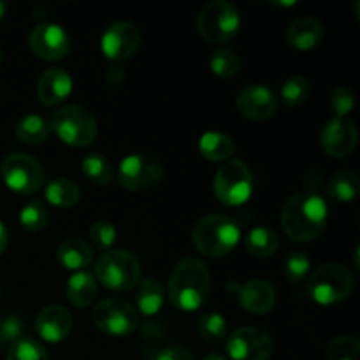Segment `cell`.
Wrapping results in <instances>:
<instances>
[{
    "mask_svg": "<svg viewBox=\"0 0 360 360\" xmlns=\"http://www.w3.org/2000/svg\"><path fill=\"white\" fill-rule=\"evenodd\" d=\"M56 257H58V262L62 264L65 269L77 271V273L86 269L91 264V260H94V253H91L90 246H88L83 239L77 238L65 239V241L58 246Z\"/></svg>",
    "mask_w": 360,
    "mask_h": 360,
    "instance_id": "603a6c76",
    "label": "cell"
},
{
    "mask_svg": "<svg viewBox=\"0 0 360 360\" xmlns=\"http://www.w3.org/2000/svg\"><path fill=\"white\" fill-rule=\"evenodd\" d=\"M81 199V188L69 178H55L46 186V200L55 207H74Z\"/></svg>",
    "mask_w": 360,
    "mask_h": 360,
    "instance_id": "d4e9b609",
    "label": "cell"
},
{
    "mask_svg": "<svg viewBox=\"0 0 360 360\" xmlns=\"http://www.w3.org/2000/svg\"><path fill=\"white\" fill-rule=\"evenodd\" d=\"M241 16L232 4L214 0L206 4L197 16V30L211 44H225L239 34Z\"/></svg>",
    "mask_w": 360,
    "mask_h": 360,
    "instance_id": "52a82bcc",
    "label": "cell"
},
{
    "mask_svg": "<svg viewBox=\"0 0 360 360\" xmlns=\"http://www.w3.org/2000/svg\"><path fill=\"white\" fill-rule=\"evenodd\" d=\"M7 245H9V234H7V229L6 225L0 221V255H2L4 252H6Z\"/></svg>",
    "mask_w": 360,
    "mask_h": 360,
    "instance_id": "b9f144b4",
    "label": "cell"
},
{
    "mask_svg": "<svg viewBox=\"0 0 360 360\" xmlns=\"http://www.w3.org/2000/svg\"><path fill=\"white\" fill-rule=\"evenodd\" d=\"M239 304L252 315H266L276 304V290L266 280H250L238 288Z\"/></svg>",
    "mask_w": 360,
    "mask_h": 360,
    "instance_id": "d6986e66",
    "label": "cell"
},
{
    "mask_svg": "<svg viewBox=\"0 0 360 360\" xmlns=\"http://www.w3.org/2000/svg\"><path fill=\"white\" fill-rule=\"evenodd\" d=\"M25 322L16 313L0 315V348H11L23 338Z\"/></svg>",
    "mask_w": 360,
    "mask_h": 360,
    "instance_id": "836d02e7",
    "label": "cell"
},
{
    "mask_svg": "<svg viewBox=\"0 0 360 360\" xmlns=\"http://www.w3.org/2000/svg\"><path fill=\"white\" fill-rule=\"evenodd\" d=\"M211 295V274L202 260L181 259L169 278V299L181 311H197Z\"/></svg>",
    "mask_w": 360,
    "mask_h": 360,
    "instance_id": "7a4b0ae2",
    "label": "cell"
},
{
    "mask_svg": "<svg viewBox=\"0 0 360 360\" xmlns=\"http://www.w3.org/2000/svg\"><path fill=\"white\" fill-rule=\"evenodd\" d=\"M329 218L327 204L319 193L301 192L292 195L281 210V227L297 243H309L323 232Z\"/></svg>",
    "mask_w": 360,
    "mask_h": 360,
    "instance_id": "6da1fadb",
    "label": "cell"
},
{
    "mask_svg": "<svg viewBox=\"0 0 360 360\" xmlns=\"http://www.w3.org/2000/svg\"><path fill=\"white\" fill-rule=\"evenodd\" d=\"M352 290H354V276L347 267L336 262L323 264L313 271L306 287L309 297L322 306L340 304L350 297Z\"/></svg>",
    "mask_w": 360,
    "mask_h": 360,
    "instance_id": "8992f818",
    "label": "cell"
},
{
    "mask_svg": "<svg viewBox=\"0 0 360 360\" xmlns=\"http://www.w3.org/2000/svg\"><path fill=\"white\" fill-rule=\"evenodd\" d=\"M88 236H90V241L94 243L95 248L102 250V252H109L116 241V229L111 221L98 220L91 225Z\"/></svg>",
    "mask_w": 360,
    "mask_h": 360,
    "instance_id": "74e56055",
    "label": "cell"
},
{
    "mask_svg": "<svg viewBox=\"0 0 360 360\" xmlns=\"http://www.w3.org/2000/svg\"><path fill=\"white\" fill-rule=\"evenodd\" d=\"M72 91V77L62 67L44 70L37 81V97L46 108H56Z\"/></svg>",
    "mask_w": 360,
    "mask_h": 360,
    "instance_id": "ac0fdd59",
    "label": "cell"
},
{
    "mask_svg": "<svg viewBox=\"0 0 360 360\" xmlns=\"http://www.w3.org/2000/svg\"><path fill=\"white\" fill-rule=\"evenodd\" d=\"M239 239H241V231L236 220L220 213L200 218L192 232V241L197 252L211 259L229 255L238 246Z\"/></svg>",
    "mask_w": 360,
    "mask_h": 360,
    "instance_id": "3957f363",
    "label": "cell"
},
{
    "mask_svg": "<svg viewBox=\"0 0 360 360\" xmlns=\"http://www.w3.org/2000/svg\"><path fill=\"white\" fill-rule=\"evenodd\" d=\"M202 360H227V359L220 354H210V355H206Z\"/></svg>",
    "mask_w": 360,
    "mask_h": 360,
    "instance_id": "7bdbcfd3",
    "label": "cell"
},
{
    "mask_svg": "<svg viewBox=\"0 0 360 360\" xmlns=\"http://www.w3.org/2000/svg\"><path fill=\"white\" fill-rule=\"evenodd\" d=\"M105 83L112 88L122 86V84L125 83V69H123L122 65H118V63L109 67V69L105 70Z\"/></svg>",
    "mask_w": 360,
    "mask_h": 360,
    "instance_id": "60d3db41",
    "label": "cell"
},
{
    "mask_svg": "<svg viewBox=\"0 0 360 360\" xmlns=\"http://www.w3.org/2000/svg\"><path fill=\"white\" fill-rule=\"evenodd\" d=\"M309 271H311V260L304 252H292L285 259V276L290 283H302L308 278Z\"/></svg>",
    "mask_w": 360,
    "mask_h": 360,
    "instance_id": "8d00e7d4",
    "label": "cell"
},
{
    "mask_svg": "<svg viewBox=\"0 0 360 360\" xmlns=\"http://www.w3.org/2000/svg\"><path fill=\"white\" fill-rule=\"evenodd\" d=\"M91 320L101 333L112 338L129 336L139 327L137 309L129 301L120 297H109L97 302L91 311Z\"/></svg>",
    "mask_w": 360,
    "mask_h": 360,
    "instance_id": "ba28073f",
    "label": "cell"
},
{
    "mask_svg": "<svg viewBox=\"0 0 360 360\" xmlns=\"http://www.w3.org/2000/svg\"><path fill=\"white\" fill-rule=\"evenodd\" d=\"M214 195L225 206H241L252 197L253 176L241 160H229L214 176Z\"/></svg>",
    "mask_w": 360,
    "mask_h": 360,
    "instance_id": "9c48e42d",
    "label": "cell"
},
{
    "mask_svg": "<svg viewBox=\"0 0 360 360\" xmlns=\"http://www.w3.org/2000/svg\"><path fill=\"white\" fill-rule=\"evenodd\" d=\"M30 48L39 58L58 62L65 58L70 51L69 35L58 25L41 23L32 30Z\"/></svg>",
    "mask_w": 360,
    "mask_h": 360,
    "instance_id": "9a60e30c",
    "label": "cell"
},
{
    "mask_svg": "<svg viewBox=\"0 0 360 360\" xmlns=\"http://www.w3.org/2000/svg\"><path fill=\"white\" fill-rule=\"evenodd\" d=\"M4 16H6V4L0 2V20H2Z\"/></svg>",
    "mask_w": 360,
    "mask_h": 360,
    "instance_id": "ee69618b",
    "label": "cell"
},
{
    "mask_svg": "<svg viewBox=\"0 0 360 360\" xmlns=\"http://www.w3.org/2000/svg\"><path fill=\"white\" fill-rule=\"evenodd\" d=\"M81 169L88 181L97 186H109L112 183L111 164L101 153H90L81 160Z\"/></svg>",
    "mask_w": 360,
    "mask_h": 360,
    "instance_id": "f1b7e54d",
    "label": "cell"
},
{
    "mask_svg": "<svg viewBox=\"0 0 360 360\" xmlns=\"http://www.w3.org/2000/svg\"><path fill=\"white\" fill-rule=\"evenodd\" d=\"M322 148L329 157L347 158L354 153L357 148L359 130L354 120L350 118H334L326 123L322 130Z\"/></svg>",
    "mask_w": 360,
    "mask_h": 360,
    "instance_id": "5bb4252c",
    "label": "cell"
},
{
    "mask_svg": "<svg viewBox=\"0 0 360 360\" xmlns=\"http://www.w3.org/2000/svg\"><path fill=\"white\" fill-rule=\"evenodd\" d=\"M322 37L323 25L316 18H299L287 30V42L299 51L313 49Z\"/></svg>",
    "mask_w": 360,
    "mask_h": 360,
    "instance_id": "ffe728a7",
    "label": "cell"
},
{
    "mask_svg": "<svg viewBox=\"0 0 360 360\" xmlns=\"http://www.w3.org/2000/svg\"><path fill=\"white\" fill-rule=\"evenodd\" d=\"M0 63H2V51H0Z\"/></svg>",
    "mask_w": 360,
    "mask_h": 360,
    "instance_id": "f6af8a7d",
    "label": "cell"
},
{
    "mask_svg": "<svg viewBox=\"0 0 360 360\" xmlns=\"http://www.w3.org/2000/svg\"><path fill=\"white\" fill-rule=\"evenodd\" d=\"M245 246L248 253L253 257H266L274 255L280 248V238H278L276 231L271 227H255L246 234Z\"/></svg>",
    "mask_w": 360,
    "mask_h": 360,
    "instance_id": "484cf974",
    "label": "cell"
},
{
    "mask_svg": "<svg viewBox=\"0 0 360 360\" xmlns=\"http://www.w3.org/2000/svg\"><path fill=\"white\" fill-rule=\"evenodd\" d=\"M360 179L355 172L341 171L327 185V195L336 202H352L359 195Z\"/></svg>",
    "mask_w": 360,
    "mask_h": 360,
    "instance_id": "83f0119b",
    "label": "cell"
},
{
    "mask_svg": "<svg viewBox=\"0 0 360 360\" xmlns=\"http://www.w3.org/2000/svg\"><path fill=\"white\" fill-rule=\"evenodd\" d=\"M210 67L214 76L221 77V79H229V77H234L241 69V56L236 49L220 48L211 56Z\"/></svg>",
    "mask_w": 360,
    "mask_h": 360,
    "instance_id": "f546056e",
    "label": "cell"
},
{
    "mask_svg": "<svg viewBox=\"0 0 360 360\" xmlns=\"http://www.w3.org/2000/svg\"><path fill=\"white\" fill-rule=\"evenodd\" d=\"M309 83L302 76H292L281 86V101L287 108H297L308 98Z\"/></svg>",
    "mask_w": 360,
    "mask_h": 360,
    "instance_id": "e575fe53",
    "label": "cell"
},
{
    "mask_svg": "<svg viewBox=\"0 0 360 360\" xmlns=\"http://www.w3.org/2000/svg\"><path fill=\"white\" fill-rule=\"evenodd\" d=\"M53 132L72 148H88L97 139L98 127L95 116L86 108L77 104L56 109L49 123Z\"/></svg>",
    "mask_w": 360,
    "mask_h": 360,
    "instance_id": "277c9868",
    "label": "cell"
},
{
    "mask_svg": "<svg viewBox=\"0 0 360 360\" xmlns=\"http://www.w3.org/2000/svg\"><path fill=\"white\" fill-rule=\"evenodd\" d=\"M0 174L7 188L21 195H32L44 183V169L41 162L28 153H11L0 165Z\"/></svg>",
    "mask_w": 360,
    "mask_h": 360,
    "instance_id": "8fae6325",
    "label": "cell"
},
{
    "mask_svg": "<svg viewBox=\"0 0 360 360\" xmlns=\"http://www.w3.org/2000/svg\"><path fill=\"white\" fill-rule=\"evenodd\" d=\"M197 333L207 343H220L227 338L229 323L218 313H206L197 322Z\"/></svg>",
    "mask_w": 360,
    "mask_h": 360,
    "instance_id": "1f68e13d",
    "label": "cell"
},
{
    "mask_svg": "<svg viewBox=\"0 0 360 360\" xmlns=\"http://www.w3.org/2000/svg\"><path fill=\"white\" fill-rule=\"evenodd\" d=\"M35 330L46 343H62L72 330V316L62 304H49L37 315Z\"/></svg>",
    "mask_w": 360,
    "mask_h": 360,
    "instance_id": "e0dca14e",
    "label": "cell"
},
{
    "mask_svg": "<svg viewBox=\"0 0 360 360\" xmlns=\"http://www.w3.org/2000/svg\"><path fill=\"white\" fill-rule=\"evenodd\" d=\"M67 299L72 302L77 308H88L94 304V301L98 295L97 280L94 274L86 273V271H79V273L72 274L67 281Z\"/></svg>",
    "mask_w": 360,
    "mask_h": 360,
    "instance_id": "44dd1931",
    "label": "cell"
},
{
    "mask_svg": "<svg viewBox=\"0 0 360 360\" xmlns=\"http://www.w3.org/2000/svg\"><path fill=\"white\" fill-rule=\"evenodd\" d=\"M6 360H49L48 352L39 341L32 338H21L9 348Z\"/></svg>",
    "mask_w": 360,
    "mask_h": 360,
    "instance_id": "d590c367",
    "label": "cell"
},
{
    "mask_svg": "<svg viewBox=\"0 0 360 360\" xmlns=\"http://www.w3.org/2000/svg\"><path fill=\"white\" fill-rule=\"evenodd\" d=\"M238 111L252 122H264L278 112V97L266 84H250L239 94Z\"/></svg>",
    "mask_w": 360,
    "mask_h": 360,
    "instance_id": "2e32d148",
    "label": "cell"
},
{
    "mask_svg": "<svg viewBox=\"0 0 360 360\" xmlns=\"http://www.w3.org/2000/svg\"><path fill=\"white\" fill-rule=\"evenodd\" d=\"M164 164L148 153H134L123 158L118 167V183L129 192H146L164 178Z\"/></svg>",
    "mask_w": 360,
    "mask_h": 360,
    "instance_id": "30bf717a",
    "label": "cell"
},
{
    "mask_svg": "<svg viewBox=\"0 0 360 360\" xmlns=\"http://www.w3.org/2000/svg\"><path fill=\"white\" fill-rule=\"evenodd\" d=\"M153 360H195L193 354L186 347L181 345H171L155 354Z\"/></svg>",
    "mask_w": 360,
    "mask_h": 360,
    "instance_id": "ab89813d",
    "label": "cell"
},
{
    "mask_svg": "<svg viewBox=\"0 0 360 360\" xmlns=\"http://www.w3.org/2000/svg\"><path fill=\"white\" fill-rule=\"evenodd\" d=\"M329 104L336 112V118H348L355 105V97L348 86H336L330 91Z\"/></svg>",
    "mask_w": 360,
    "mask_h": 360,
    "instance_id": "f35d334b",
    "label": "cell"
},
{
    "mask_svg": "<svg viewBox=\"0 0 360 360\" xmlns=\"http://www.w3.org/2000/svg\"><path fill=\"white\" fill-rule=\"evenodd\" d=\"M95 280L115 292H129L141 280V264L127 250H109L95 262Z\"/></svg>",
    "mask_w": 360,
    "mask_h": 360,
    "instance_id": "5b68a950",
    "label": "cell"
},
{
    "mask_svg": "<svg viewBox=\"0 0 360 360\" xmlns=\"http://www.w3.org/2000/svg\"><path fill=\"white\" fill-rule=\"evenodd\" d=\"M141 44L139 27L130 21H116L109 25L102 34L101 48L105 58L112 62H123L136 55Z\"/></svg>",
    "mask_w": 360,
    "mask_h": 360,
    "instance_id": "4fadbf2b",
    "label": "cell"
},
{
    "mask_svg": "<svg viewBox=\"0 0 360 360\" xmlns=\"http://www.w3.org/2000/svg\"><path fill=\"white\" fill-rule=\"evenodd\" d=\"M360 343L355 336H338L329 343L326 352L327 360H359Z\"/></svg>",
    "mask_w": 360,
    "mask_h": 360,
    "instance_id": "d6a6232c",
    "label": "cell"
},
{
    "mask_svg": "<svg viewBox=\"0 0 360 360\" xmlns=\"http://www.w3.org/2000/svg\"><path fill=\"white\" fill-rule=\"evenodd\" d=\"M49 132H51V127L39 115L23 116L16 125V137L23 144H28V146L42 144L48 139Z\"/></svg>",
    "mask_w": 360,
    "mask_h": 360,
    "instance_id": "4316f807",
    "label": "cell"
},
{
    "mask_svg": "<svg viewBox=\"0 0 360 360\" xmlns=\"http://www.w3.org/2000/svg\"><path fill=\"white\" fill-rule=\"evenodd\" d=\"M48 210H46V206L42 204V200L39 199L28 200L20 211L21 227L27 232H32V234L44 231V227L48 225Z\"/></svg>",
    "mask_w": 360,
    "mask_h": 360,
    "instance_id": "4dcf8cb0",
    "label": "cell"
},
{
    "mask_svg": "<svg viewBox=\"0 0 360 360\" xmlns=\"http://www.w3.org/2000/svg\"><path fill=\"white\" fill-rule=\"evenodd\" d=\"M227 354L231 360H269L273 341L260 327H239L229 336Z\"/></svg>",
    "mask_w": 360,
    "mask_h": 360,
    "instance_id": "7c38bea8",
    "label": "cell"
},
{
    "mask_svg": "<svg viewBox=\"0 0 360 360\" xmlns=\"http://www.w3.org/2000/svg\"><path fill=\"white\" fill-rule=\"evenodd\" d=\"M164 287L157 278H144L136 285V306L137 313L146 316L157 315L164 304Z\"/></svg>",
    "mask_w": 360,
    "mask_h": 360,
    "instance_id": "7402d4cb",
    "label": "cell"
},
{
    "mask_svg": "<svg viewBox=\"0 0 360 360\" xmlns=\"http://www.w3.org/2000/svg\"><path fill=\"white\" fill-rule=\"evenodd\" d=\"M199 151L210 162H227L234 155L236 144L227 134L206 132L199 141Z\"/></svg>",
    "mask_w": 360,
    "mask_h": 360,
    "instance_id": "cb8c5ba5",
    "label": "cell"
}]
</instances>
